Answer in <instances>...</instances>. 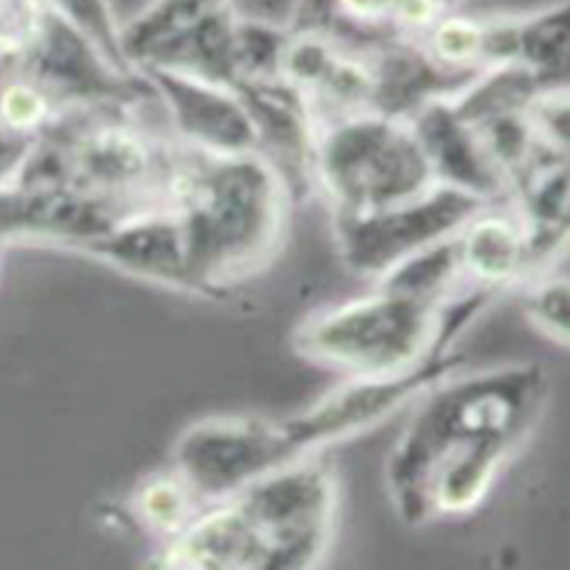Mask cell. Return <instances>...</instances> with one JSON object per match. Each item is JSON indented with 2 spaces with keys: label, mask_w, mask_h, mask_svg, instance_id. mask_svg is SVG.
Segmentation results:
<instances>
[{
  "label": "cell",
  "mask_w": 570,
  "mask_h": 570,
  "mask_svg": "<svg viewBox=\"0 0 570 570\" xmlns=\"http://www.w3.org/2000/svg\"><path fill=\"white\" fill-rule=\"evenodd\" d=\"M340 482L325 454L297 459L232 498L206 504L176 540L168 568H317L333 546Z\"/></svg>",
  "instance_id": "cell-2"
},
{
  "label": "cell",
  "mask_w": 570,
  "mask_h": 570,
  "mask_svg": "<svg viewBox=\"0 0 570 570\" xmlns=\"http://www.w3.org/2000/svg\"><path fill=\"white\" fill-rule=\"evenodd\" d=\"M49 6L89 41H95L117 67L132 69L122 53V23L117 21L109 0H49Z\"/></svg>",
  "instance_id": "cell-25"
},
{
  "label": "cell",
  "mask_w": 570,
  "mask_h": 570,
  "mask_svg": "<svg viewBox=\"0 0 570 570\" xmlns=\"http://www.w3.org/2000/svg\"><path fill=\"white\" fill-rule=\"evenodd\" d=\"M459 367L454 353L439 355L411 373L391 379H345L307 409L284 416V429L302 456L325 454L327 446L379 429L383 421L413 406L431 385Z\"/></svg>",
  "instance_id": "cell-9"
},
{
  "label": "cell",
  "mask_w": 570,
  "mask_h": 570,
  "mask_svg": "<svg viewBox=\"0 0 570 570\" xmlns=\"http://www.w3.org/2000/svg\"><path fill=\"white\" fill-rule=\"evenodd\" d=\"M548 401L538 363L456 371L413 401L385 456V492L411 528L466 518L535 431Z\"/></svg>",
  "instance_id": "cell-1"
},
{
  "label": "cell",
  "mask_w": 570,
  "mask_h": 570,
  "mask_svg": "<svg viewBox=\"0 0 570 570\" xmlns=\"http://www.w3.org/2000/svg\"><path fill=\"white\" fill-rule=\"evenodd\" d=\"M409 122L424 147L436 183L466 190L482 200L510 196L508 180L487 153L480 132L456 112L452 99L426 105Z\"/></svg>",
  "instance_id": "cell-14"
},
{
  "label": "cell",
  "mask_w": 570,
  "mask_h": 570,
  "mask_svg": "<svg viewBox=\"0 0 570 570\" xmlns=\"http://www.w3.org/2000/svg\"><path fill=\"white\" fill-rule=\"evenodd\" d=\"M61 112V105L39 81L26 77L18 69L6 71L3 81H0V125L39 137L49 130Z\"/></svg>",
  "instance_id": "cell-23"
},
{
  "label": "cell",
  "mask_w": 570,
  "mask_h": 570,
  "mask_svg": "<svg viewBox=\"0 0 570 570\" xmlns=\"http://www.w3.org/2000/svg\"><path fill=\"white\" fill-rule=\"evenodd\" d=\"M85 254L137 279L198 294L186 236L173 206H153L119 218Z\"/></svg>",
  "instance_id": "cell-11"
},
{
  "label": "cell",
  "mask_w": 570,
  "mask_h": 570,
  "mask_svg": "<svg viewBox=\"0 0 570 570\" xmlns=\"http://www.w3.org/2000/svg\"><path fill=\"white\" fill-rule=\"evenodd\" d=\"M234 0H150L140 13L122 23V53L132 69L142 71L158 53Z\"/></svg>",
  "instance_id": "cell-18"
},
{
  "label": "cell",
  "mask_w": 570,
  "mask_h": 570,
  "mask_svg": "<svg viewBox=\"0 0 570 570\" xmlns=\"http://www.w3.org/2000/svg\"><path fill=\"white\" fill-rule=\"evenodd\" d=\"M170 206L200 297H226L259 274L287 238L292 183L264 153L214 155L180 145Z\"/></svg>",
  "instance_id": "cell-3"
},
{
  "label": "cell",
  "mask_w": 570,
  "mask_h": 570,
  "mask_svg": "<svg viewBox=\"0 0 570 570\" xmlns=\"http://www.w3.org/2000/svg\"><path fill=\"white\" fill-rule=\"evenodd\" d=\"M168 119L170 135L190 150L259 153V132L236 87L216 85L170 69L142 71Z\"/></svg>",
  "instance_id": "cell-10"
},
{
  "label": "cell",
  "mask_w": 570,
  "mask_h": 570,
  "mask_svg": "<svg viewBox=\"0 0 570 570\" xmlns=\"http://www.w3.org/2000/svg\"><path fill=\"white\" fill-rule=\"evenodd\" d=\"M540 97L570 91V0L510 18V61Z\"/></svg>",
  "instance_id": "cell-16"
},
{
  "label": "cell",
  "mask_w": 570,
  "mask_h": 570,
  "mask_svg": "<svg viewBox=\"0 0 570 570\" xmlns=\"http://www.w3.org/2000/svg\"><path fill=\"white\" fill-rule=\"evenodd\" d=\"M236 21L234 6L210 13L206 21L178 36L145 69H170L216 85L236 87ZM142 69V71H145Z\"/></svg>",
  "instance_id": "cell-17"
},
{
  "label": "cell",
  "mask_w": 570,
  "mask_h": 570,
  "mask_svg": "<svg viewBox=\"0 0 570 570\" xmlns=\"http://www.w3.org/2000/svg\"><path fill=\"white\" fill-rule=\"evenodd\" d=\"M297 459L282 419L210 416L190 424L173 449V469L206 504L232 498Z\"/></svg>",
  "instance_id": "cell-8"
},
{
  "label": "cell",
  "mask_w": 570,
  "mask_h": 570,
  "mask_svg": "<svg viewBox=\"0 0 570 570\" xmlns=\"http://www.w3.org/2000/svg\"><path fill=\"white\" fill-rule=\"evenodd\" d=\"M373 284L439 305V302H446L459 289H464L469 282L464 277L454 236H449L444 242L431 244L426 249L411 254L409 259L395 264L391 272H385Z\"/></svg>",
  "instance_id": "cell-19"
},
{
  "label": "cell",
  "mask_w": 570,
  "mask_h": 570,
  "mask_svg": "<svg viewBox=\"0 0 570 570\" xmlns=\"http://www.w3.org/2000/svg\"><path fill=\"white\" fill-rule=\"evenodd\" d=\"M292 33L287 26H274L264 21L238 16L236 21V73L238 85H254V81L282 79L284 57Z\"/></svg>",
  "instance_id": "cell-21"
},
{
  "label": "cell",
  "mask_w": 570,
  "mask_h": 570,
  "mask_svg": "<svg viewBox=\"0 0 570 570\" xmlns=\"http://www.w3.org/2000/svg\"><path fill=\"white\" fill-rule=\"evenodd\" d=\"M309 183L330 214L347 216L416 198L436 178L409 119L357 109L315 122Z\"/></svg>",
  "instance_id": "cell-5"
},
{
  "label": "cell",
  "mask_w": 570,
  "mask_h": 570,
  "mask_svg": "<svg viewBox=\"0 0 570 570\" xmlns=\"http://www.w3.org/2000/svg\"><path fill=\"white\" fill-rule=\"evenodd\" d=\"M11 69L49 91L61 109L71 107H145L155 89L142 71L122 69L85 33L49 6L18 51Z\"/></svg>",
  "instance_id": "cell-6"
},
{
  "label": "cell",
  "mask_w": 570,
  "mask_h": 570,
  "mask_svg": "<svg viewBox=\"0 0 570 570\" xmlns=\"http://www.w3.org/2000/svg\"><path fill=\"white\" fill-rule=\"evenodd\" d=\"M459 3L462 0H335V13L320 36L371 51L391 39H419Z\"/></svg>",
  "instance_id": "cell-15"
},
{
  "label": "cell",
  "mask_w": 570,
  "mask_h": 570,
  "mask_svg": "<svg viewBox=\"0 0 570 570\" xmlns=\"http://www.w3.org/2000/svg\"><path fill=\"white\" fill-rule=\"evenodd\" d=\"M3 249H6V246H0V259H3Z\"/></svg>",
  "instance_id": "cell-28"
},
{
  "label": "cell",
  "mask_w": 570,
  "mask_h": 570,
  "mask_svg": "<svg viewBox=\"0 0 570 570\" xmlns=\"http://www.w3.org/2000/svg\"><path fill=\"white\" fill-rule=\"evenodd\" d=\"M11 69V63H8V59H6V53L0 51V81H3V77H6V71Z\"/></svg>",
  "instance_id": "cell-27"
},
{
  "label": "cell",
  "mask_w": 570,
  "mask_h": 570,
  "mask_svg": "<svg viewBox=\"0 0 570 570\" xmlns=\"http://www.w3.org/2000/svg\"><path fill=\"white\" fill-rule=\"evenodd\" d=\"M522 315L560 345H570V277L540 272L522 284Z\"/></svg>",
  "instance_id": "cell-24"
},
{
  "label": "cell",
  "mask_w": 570,
  "mask_h": 570,
  "mask_svg": "<svg viewBox=\"0 0 570 570\" xmlns=\"http://www.w3.org/2000/svg\"><path fill=\"white\" fill-rule=\"evenodd\" d=\"M204 508L206 502L190 490V484L173 466L168 472L145 480L130 502L137 525L158 535L163 542L176 540Z\"/></svg>",
  "instance_id": "cell-20"
},
{
  "label": "cell",
  "mask_w": 570,
  "mask_h": 570,
  "mask_svg": "<svg viewBox=\"0 0 570 570\" xmlns=\"http://www.w3.org/2000/svg\"><path fill=\"white\" fill-rule=\"evenodd\" d=\"M419 39L449 69L469 73L487 69V21L480 18L446 13Z\"/></svg>",
  "instance_id": "cell-22"
},
{
  "label": "cell",
  "mask_w": 570,
  "mask_h": 570,
  "mask_svg": "<svg viewBox=\"0 0 570 570\" xmlns=\"http://www.w3.org/2000/svg\"><path fill=\"white\" fill-rule=\"evenodd\" d=\"M490 200L436 183L416 198L367 214L333 216L340 259L365 279H381L395 264L454 236Z\"/></svg>",
  "instance_id": "cell-7"
},
{
  "label": "cell",
  "mask_w": 570,
  "mask_h": 570,
  "mask_svg": "<svg viewBox=\"0 0 570 570\" xmlns=\"http://www.w3.org/2000/svg\"><path fill=\"white\" fill-rule=\"evenodd\" d=\"M441 305L373 284L371 292L307 315L294 327L292 347L343 379L411 373L452 353Z\"/></svg>",
  "instance_id": "cell-4"
},
{
  "label": "cell",
  "mask_w": 570,
  "mask_h": 570,
  "mask_svg": "<svg viewBox=\"0 0 570 570\" xmlns=\"http://www.w3.org/2000/svg\"><path fill=\"white\" fill-rule=\"evenodd\" d=\"M36 140L39 137L23 135L0 125V188L11 186V183L21 178L26 163H29L36 147Z\"/></svg>",
  "instance_id": "cell-26"
},
{
  "label": "cell",
  "mask_w": 570,
  "mask_h": 570,
  "mask_svg": "<svg viewBox=\"0 0 570 570\" xmlns=\"http://www.w3.org/2000/svg\"><path fill=\"white\" fill-rule=\"evenodd\" d=\"M373 95L371 109L411 119L419 109L441 99H454L480 73L449 69L429 53L421 39H391L367 51Z\"/></svg>",
  "instance_id": "cell-13"
},
{
  "label": "cell",
  "mask_w": 570,
  "mask_h": 570,
  "mask_svg": "<svg viewBox=\"0 0 570 570\" xmlns=\"http://www.w3.org/2000/svg\"><path fill=\"white\" fill-rule=\"evenodd\" d=\"M469 284L504 294L546 272L535 234L510 198L490 200L454 234Z\"/></svg>",
  "instance_id": "cell-12"
}]
</instances>
